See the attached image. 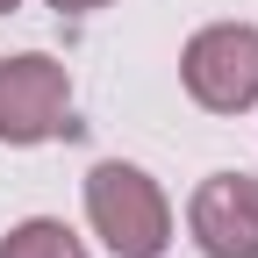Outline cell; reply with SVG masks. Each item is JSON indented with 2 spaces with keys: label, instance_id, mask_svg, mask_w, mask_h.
Instances as JSON below:
<instances>
[{
  "label": "cell",
  "instance_id": "obj_1",
  "mask_svg": "<svg viewBox=\"0 0 258 258\" xmlns=\"http://www.w3.org/2000/svg\"><path fill=\"white\" fill-rule=\"evenodd\" d=\"M86 222L115 258H165L172 244V208L158 194V179L144 165H122V158L86 172Z\"/></svg>",
  "mask_w": 258,
  "mask_h": 258
},
{
  "label": "cell",
  "instance_id": "obj_4",
  "mask_svg": "<svg viewBox=\"0 0 258 258\" xmlns=\"http://www.w3.org/2000/svg\"><path fill=\"white\" fill-rule=\"evenodd\" d=\"M186 230L201 244V258H258V179L208 172L186 201Z\"/></svg>",
  "mask_w": 258,
  "mask_h": 258
},
{
  "label": "cell",
  "instance_id": "obj_5",
  "mask_svg": "<svg viewBox=\"0 0 258 258\" xmlns=\"http://www.w3.org/2000/svg\"><path fill=\"white\" fill-rule=\"evenodd\" d=\"M0 258H86V244L64 230V222H50V215H29V222H15V230H8Z\"/></svg>",
  "mask_w": 258,
  "mask_h": 258
},
{
  "label": "cell",
  "instance_id": "obj_6",
  "mask_svg": "<svg viewBox=\"0 0 258 258\" xmlns=\"http://www.w3.org/2000/svg\"><path fill=\"white\" fill-rule=\"evenodd\" d=\"M57 15H93V8H108V0H50Z\"/></svg>",
  "mask_w": 258,
  "mask_h": 258
},
{
  "label": "cell",
  "instance_id": "obj_2",
  "mask_svg": "<svg viewBox=\"0 0 258 258\" xmlns=\"http://www.w3.org/2000/svg\"><path fill=\"white\" fill-rule=\"evenodd\" d=\"M179 79H186V93H194L208 115H244V108H258V29H251V22H208L201 36L186 43Z\"/></svg>",
  "mask_w": 258,
  "mask_h": 258
},
{
  "label": "cell",
  "instance_id": "obj_7",
  "mask_svg": "<svg viewBox=\"0 0 258 258\" xmlns=\"http://www.w3.org/2000/svg\"><path fill=\"white\" fill-rule=\"evenodd\" d=\"M15 8H22V0H0V15H15Z\"/></svg>",
  "mask_w": 258,
  "mask_h": 258
},
{
  "label": "cell",
  "instance_id": "obj_3",
  "mask_svg": "<svg viewBox=\"0 0 258 258\" xmlns=\"http://www.w3.org/2000/svg\"><path fill=\"white\" fill-rule=\"evenodd\" d=\"M50 137H79L72 79L57 57L22 50L0 64V144H50Z\"/></svg>",
  "mask_w": 258,
  "mask_h": 258
}]
</instances>
